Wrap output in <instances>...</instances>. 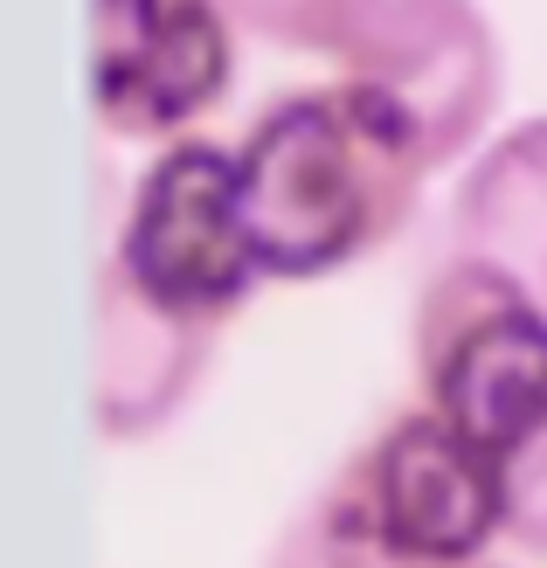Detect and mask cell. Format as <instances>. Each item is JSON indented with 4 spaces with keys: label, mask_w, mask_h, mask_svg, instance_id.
Masks as SVG:
<instances>
[{
    "label": "cell",
    "mask_w": 547,
    "mask_h": 568,
    "mask_svg": "<svg viewBox=\"0 0 547 568\" xmlns=\"http://www.w3.org/2000/svg\"><path fill=\"white\" fill-rule=\"evenodd\" d=\"M104 264L146 305L174 312L201 333L236 326L256 298V284H271L243 222L236 153L201 132L160 146L125 187L119 236H111Z\"/></svg>",
    "instance_id": "cell-3"
},
{
    "label": "cell",
    "mask_w": 547,
    "mask_h": 568,
    "mask_svg": "<svg viewBox=\"0 0 547 568\" xmlns=\"http://www.w3.org/2000/svg\"><path fill=\"white\" fill-rule=\"evenodd\" d=\"M215 339L174 312H160L132 284L98 264L91 284V430L111 450L153 444L160 430L194 409L201 382L215 367Z\"/></svg>",
    "instance_id": "cell-7"
},
{
    "label": "cell",
    "mask_w": 547,
    "mask_h": 568,
    "mask_svg": "<svg viewBox=\"0 0 547 568\" xmlns=\"http://www.w3.org/2000/svg\"><path fill=\"white\" fill-rule=\"evenodd\" d=\"M264 568H429V561L382 541V534L320 478V493H312L298 514L277 527V541L264 548Z\"/></svg>",
    "instance_id": "cell-10"
},
{
    "label": "cell",
    "mask_w": 547,
    "mask_h": 568,
    "mask_svg": "<svg viewBox=\"0 0 547 568\" xmlns=\"http://www.w3.org/2000/svg\"><path fill=\"white\" fill-rule=\"evenodd\" d=\"M229 0H91V119L125 146H174L236 83Z\"/></svg>",
    "instance_id": "cell-6"
},
{
    "label": "cell",
    "mask_w": 547,
    "mask_h": 568,
    "mask_svg": "<svg viewBox=\"0 0 547 568\" xmlns=\"http://www.w3.org/2000/svg\"><path fill=\"white\" fill-rule=\"evenodd\" d=\"M409 382L429 416L506 458L547 423V298L493 257L444 250L409 305Z\"/></svg>",
    "instance_id": "cell-2"
},
{
    "label": "cell",
    "mask_w": 547,
    "mask_h": 568,
    "mask_svg": "<svg viewBox=\"0 0 547 568\" xmlns=\"http://www.w3.org/2000/svg\"><path fill=\"white\" fill-rule=\"evenodd\" d=\"M499 478H506V548L527 561H547V423L527 444L506 450Z\"/></svg>",
    "instance_id": "cell-11"
},
{
    "label": "cell",
    "mask_w": 547,
    "mask_h": 568,
    "mask_svg": "<svg viewBox=\"0 0 547 568\" xmlns=\"http://www.w3.org/2000/svg\"><path fill=\"white\" fill-rule=\"evenodd\" d=\"M485 568H499V561H485Z\"/></svg>",
    "instance_id": "cell-12"
},
{
    "label": "cell",
    "mask_w": 547,
    "mask_h": 568,
    "mask_svg": "<svg viewBox=\"0 0 547 568\" xmlns=\"http://www.w3.org/2000/svg\"><path fill=\"white\" fill-rule=\"evenodd\" d=\"M243 21V36L292 49V55H320V63H347V55L402 14L409 0H229Z\"/></svg>",
    "instance_id": "cell-9"
},
{
    "label": "cell",
    "mask_w": 547,
    "mask_h": 568,
    "mask_svg": "<svg viewBox=\"0 0 547 568\" xmlns=\"http://www.w3.org/2000/svg\"><path fill=\"white\" fill-rule=\"evenodd\" d=\"M354 514L429 568H485L506 541V478L499 458L423 403L388 409L326 471Z\"/></svg>",
    "instance_id": "cell-4"
},
{
    "label": "cell",
    "mask_w": 547,
    "mask_h": 568,
    "mask_svg": "<svg viewBox=\"0 0 547 568\" xmlns=\"http://www.w3.org/2000/svg\"><path fill=\"white\" fill-rule=\"evenodd\" d=\"M333 77L409 146L429 174L472 160L499 119L506 55L478 0H409L333 63Z\"/></svg>",
    "instance_id": "cell-5"
},
{
    "label": "cell",
    "mask_w": 547,
    "mask_h": 568,
    "mask_svg": "<svg viewBox=\"0 0 547 568\" xmlns=\"http://www.w3.org/2000/svg\"><path fill=\"white\" fill-rule=\"evenodd\" d=\"M229 153L256 264L277 284H320L382 257L416 222L429 181L340 77L277 91Z\"/></svg>",
    "instance_id": "cell-1"
},
{
    "label": "cell",
    "mask_w": 547,
    "mask_h": 568,
    "mask_svg": "<svg viewBox=\"0 0 547 568\" xmlns=\"http://www.w3.org/2000/svg\"><path fill=\"white\" fill-rule=\"evenodd\" d=\"M450 250L506 264L547 298V111L493 132L450 187Z\"/></svg>",
    "instance_id": "cell-8"
}]
</instances>
